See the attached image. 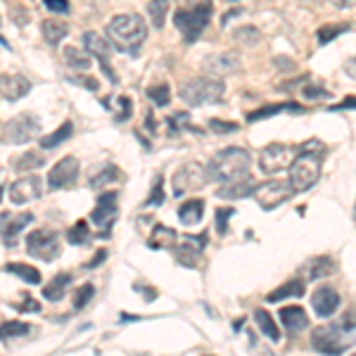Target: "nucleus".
Returning a JSON list of instances; mask_svg holds the SVG:
<instances>
[{
  "label": "nucleus",
  "instance_id": "nucleus-16",
  "mask_svg": "<svg viewBox=\"0 0 356 356\" xmlns=\"http://www.w3.org/2000/svg\"><path fill=\"white\" fill-rule=\"evenodd\" d=\"M36 197H41V178L38 176L19 178V181L10 188V200H13L15 204H26Z\"/></svg>",
  "mask_w": 356,
  "mask_h": 356
},
{
  "label": "nucleus",
  "instance_id": "nucleus-4",
  "mask_svg": "<svg viewBox=\"0 0 356 356\" xmlns=\"http://www.w3.org/2000/svg\"><path fill=\"white\" fill-rule=\"evenodd\" d=\"M349 330L352 328H344V325H321V328H314L312 347L325 356H342L349 349V344H352Z\"/></svg>",
  "mask_w": 356,
  "mask_h": 356
},
{
  "label": "nucleus",
  "instance_id": "nucleus-49",
  "mask_svg": "<svg viewBox=\"0 0 356 356\" xmlns=\"http://www.w3.org/2000/svg\"><path fill=\"white\" fill-rule=\"evenodd\" d=\"M304 97H309V100H316V97H328V90L325 88H321L318 83H314V86H307V88H304Z\"/></svg>",
  "mask_w": 356,
  "mask_h": 356
},
{
  "label": "nucleus",
  "instance_id": "nucleus-18",
  "mask_svg": "<svg viewBox=\"0 0 356 356\" xmlns=\"http://www.w3.org/2000/svg\"><path fill=\"white\" fill-rule=\"evenodd\" d=\"M240 65L238 53H219V55H209L204 60V72L211 74V76H226V74H233Z\"/></svg>",
  "mask_w": 356,
  "mask_h": 356
},
{
  "label": "nucleus",
  "instance_id": "nucleus-47",
  "mask_svg": "<svg viewBox=\"0 0 356 356\" xmlns=\"http://www.w3.org/2000/svg\"><path fill=\"white\" fill-rule=\"evenodd\" d=\"M17 309H19V312H29V314H33V312H41V307H38V302L33 300V297H24V300H22L19 304H17Z\"/></svg>",
  "mask_w": 356,
  "mask_h": 356
},
{
  "label": "nucleus",
  "instance_id": "nucleus-51",
  "mask_svg": "<svg viewBox=\"0 0 356 356\" xmlns=\"http://www.w3.org/2000/svg\"><path fill=\"white\" fill-rule=\"evenodd\" d=\"M344 74H347V76H352V79H356V57L347 60V65H344Z\"/></svg>",
  "mask_w": 356,
  "mask_h": 356
},
{
  "label": "nucleus",
  "instance_id": "nucleus-53",
  "mask_svg": "<svg viewBox=\"0 0 356 356\" xmlns=\"http://www.w3.org/2000/svg\"><path fill=\"white\" fill-rule=\"evenodd\" d=\"M332 5H337V8H352V5H356V0H335Z\"/></svg>",
  "mask_w": 356,
  "mask_h": 356
},
{
  "label": "nucleus",
  "instance_id": "nucleus-28",
  "mask_svg": "<svg viewBox=\"0 0 356 356\" xmlns=\"http://www.w3.org/2000/svg\"><path fill=\"white\" fill-rule=\"evenodd\" d=\"M254 183L250 178H243L240 183H231V186L221 188L219 191V197H226V200H238V197H247V195H254Z\"/></svg>",
  "mask_w": 356,
  "mask_h": 356
},
{
  "label": "nucleus",
  "instance_id": "nucleus-45",
  "mask_svg": "<svg viewBox=\"0 0 356 356\" xmlns=\"http://www.w3.org/2000/svg\"><path fill=\"white\" fill-rule=\"evenodd\" d=\"M209 129L214 134H231V131H238V124H226L223 119H209Z\"/></svg>",
  "mask_w": 356,
  "mask_h": 356
},
{
  "label": "nucleus",
  "instance_id": "nucleus-10",
  "mask_svg": "<svg viewBox=\"0 0 356 356\" xmlns=\"http://www.w3.org/2000/svg\"><path fill=\"white\" fill-rule=\"evenodd\" d=\"M26 252L38 261H55L60 257V238L53 231H33L26 235Z\"/></svg>",
  "mask_w": 356,
  "mask_h": 356
},
{
  "label": "nucleus",
  "instance_id": "nucleus-40",
  "mask_svg": "<svg viewBox=\"0 0 356 356\" xmlns=\"http://www.w3.org/2000/svg\"><path fill=\"white\" fill-rule=\"evenodd\" d=\"M233 36H235V41H240L243 45H254L261 38L259 31H257L254 26H240L238 31L233 33Z\"/></svg>",
  "mask_w": 356,
  "mask_h": 356
},
{
  "label": "nucleus",
  "instance_id": "nucleus-32",
  "mask_svg": "<svg viewBox=\"0 0 356 356\" xmlns=\"http://www.w3.org/2000/svg\"><path fill=\"white\" fill-rule=\"evenodd\" d=\"M278 112H302V107L295 105V102H290V105H268V107H261V110H257V112H250L247 114V119H250V122H259V119L271 117V114H278Z\"/></svg>",
  "mask_w": 356,
  "mask_h": 356
},
{
  "label": "nucleus",
  "instance_id": "nucleus-31",
  "mask_svg": "<svg viewBox=\"0 0 356 356\" xmlns=\"http://www.w3.org/2000/svg\"><path fill=\"white\" fill-rule=\"evenodd\" d=\"M65 62L74 69H88L90 65H93L90 53H86V50H81V48H74V45H67L65 48Z\"/></svg>",
  "mask_w": 356,
  "mask_h": 356
},
{
  "label": "nucleus",
  "instance_id": "nucleus-20",
  "mask_svg": "<svg viewBox=\"0 0 356 356\" xmlns=\"http://www.w3.org/2000/svg\"><path fill=\"white\" fill-rule=\"evenodd\" d=\"M29 90H31V83H29V79L22 76V74H13V76L5 74L3 76V86H0L3 100H8V102L19 100V97H24Z\"/></svg>",
  "mask_w": 356,
  "mask_h": 356
},
{
  "label": "nucleus",
  "instance_id": "nucleus-15",
  "mask_svg": "<svg viewBox=\"0 0 356 356\" xmlns=\"http://www.w3.org/2000/svg\"><path fill=\"white\" fill-rule=\"evenodd\" d=\"M83 45L90 55H95L97 60H100V67H102V72H105V76L110 79L112 83H117V74H114L112 67H110V55H112L110 43H107L100 33L88 31V33H83Z\"/></svg>",
  "mask_w": 356,
  "mask_h": 356
},
{
  "label": "nucleus",
  "instance_id": "nucleus-37",
  "mask_svg": "<svg viewBox=\"0 0 356 356\" xmlns=\"http://www.w3.org/2000/svg\"><path fill=\"white\" fill-rule=\"evenodd\" d=\"M38 166H43V157L38 152H26V154H22V157H17V162H15L17 171H31V169H38Z\"/></svg>",
  "mask_w": 356,
  "mask_h": 356
},
{
  "label": "nucleus",
  "instance_id": "nucleus-3",
  "mask_svg": "<svg viewBox=\"0 0 356 356\" xmlns=\"http://www.w3.org/2000/svg\"><path fill=\"white\" fill-rule=\"evenodd\" d=\"M252 157L243 147H226L209 162V178L216 183H235L250 174Z\"/></svg>",
  "mask_w": 356,
  "mask_h": 356
},
{
  "label": "nucleus",
  "instance_id": "nucleus-13",
  "mask_svg": "<svg viewBox=\"0 0 356 356\" xmlns=\"http://www.w3.org/2000/svg\"><path fill=\"white\" fill-rule=\"evenodd\" d=\"M79 178V159L76 157H65L60 159L48 174V188L53 191H62V188H74Z\"/></svg>",
  "mask_w": 356,
  "mask_h": 356
},
{
  "label": "nucleus",
  "instance_id": "nucleus-43",
  "mask_svg": "<svg viewBox=\"0 0 356 356\" xmlns=\"http://www.w3.org/2000/svg\"><path fill=\"white\" fill-rule=\"evenodd\" d=\"M233 214H235L233 207H223V209H216V228H219L221 235L228 233V221H231Z\"/></svg>",
  "mask_w": 356,
  "mask_h": 356
},
{
  "label": "nucleus",
  "instance_id": "nucleus-9",
  "mask_svg": "<svg viewBox=\"0 0 356 356\" xmlns=\"http://www.w3.org/2000/svg\"><path fill=\"white\" fill-rule=\"evenodd\" d=\"M38 131H41V122H38L36 114H19V117L8 119L3 124V143L22 145V143H29L31 138H36Z\"/></svg>",
  "mask_w": 356,
  "mask_h": 356
},
{
  "label": "nucleus",
  "instance_id": "nucleus-25",
  "mask_svg": "<svg viewBox=\"0 0 356 356\" xmlns=\"http://www.w3.org/2000/svg\"><path fill=\"white\" fill-rule=\"evenodd\" d=\"M72 283V273H67V271H62V273H57L53 280H50L48 285H45V290H43V297L48 302H60L62 297H65V292H67V285Z\"/></svg>",
  "mask_w": 356,
  "mask_h": 356
},
{
  "label": "nucleus",
  "instance_id": "nucleus-7",
  "mask_svg": "<svg viewBox=\"0 0 356 356\" xmlns=\"http://www.w3.org/2000/svg\"><path fill=\"white\" fill-rule=\"evenodd\" d=\"M297 152H300V147L285 145V143H271L259 154V169L264 174H280V171L290 169Z\"/></svg>",
  "mask_w": 356,
  "mask_h": 356
},
{
  "label": "nucleus",
  "instance_id": "nucleus-35",
  "mask_svg": "<svg viewBox=\"0 0 356 356\" xmlns=\"http://www.w3.org/2000/svg\"><path fill=\"white\" fill-rule=\"evenodd\" d=\"M69 136H72V122H65V124L60 126V129L55 131V134L45 136L43 140H41V145L45 147V150H53V147H57L60 143H65Z\"/></svg>",
  "mask_w": 356,
  "mask_h": 356
},
{
  "label": "nucleus",
  "instance_id": "nucleus-27",
  "mask_svg": "<svg viewBox=\"0 0 356 356\" xmlns=\"http://www.w3.org/2000/svg\"><path fill=\"white\" fill-rule=\"evenodd\" d=\"M254 323H257V328H259L264 335L268 337V340H273V342H278L280 340V330H278V325H275V321H273V316L266 312V309H257L254 312Z\"/></svg>",
  "mask_w": 356,
  "mask_h": 356
},
{
  "label": "nucleus",
  "instance_id": "nucleus-14",
  "mask_svg": "<svg viewBox=\"0 0 356 356\" xmlns=\"http://www.w3.org/2000/svg\"><path fill=\"white\" fill-rule=\"evenodd\" d=\"M207 245V238H197V235H183L178 240V245L174 247V254H176V261L183 264L188 268H195L200 264V254H202Z\"/></svg>",
  "mask_w": 356,
  "mask_h": 356
},
{
  "label": "nucleus",
  "instance_id": "nucleus-22",
  "mask_svg": "<svg viewBox=\"0 0 356 356\" xmlns=\"http://www.w3.org/2000/svg\"><path fill=\"white\" fill-rule=\"evenodd\" d=\"M337 268V264L330 259V257L321 254V257H314V259H309L304 264V273H307L309 280H316V278H325V275H330L332 271Z\"/></svg>",
  "mask_w": 356,
  "mask_h": 356
},
{
  "label": "nucleus",
  "instance_id": "nucleus-8",
  "mask_svg": "<svg viewBox=\"0 0 356 356\" xmlns=\"http://www.w3.org/2000/svg\"><path fill=\"white\" fill-rule=\"evenodd\" d=\"M207 181H211L209 169L200 162H188V164H183L181 169H176V174H174V195L181 197V195L202 191L207 186Z\"/></svg>",
  "mask_w": 356,
  "mask_h": 356
},
{
  "label": "nucleus",
  "instance_id": "nucleus-12",
  "mask_svg": "<svg viewBox=\"0 0 356 356\" xmlns=\"http://www.w3.org/2000/svg\"><path fill=\"white\" fill-rule=\"evenodd\" d=\"M292 193L295 191H292L290 181H266V183H261V186H257L252 197L257 200V204H259L264 211H271L283 202H288L292 197Z\"/></svg>",
  "mask_w": 356,
  "mask_h": 356
},
{
  "label": "nucleus",
  "instance_id": "nucleus-44",
  "mask_svg": "<svg viewBox=\"0 0 356 356\" xmlns=\"http://www.w3.org/2000/svg\"><path fill=\"white\" fill-rule=\"evenodd\" d=\"M162 202H164V183H162V176H157V181H154L150 197H147L145 204H162Z\"/></svg>",
  "mask_w": 356,
  "mask_h": 356
},
{
  "label": "nucleus",
  "instance_id": "nucleus-6",
  "mask_svg": "<svg viewBox=\"0 0 356 356\" xmlns=\"http://www.w3.org/2000/svg\"><path fill=\"white\" fill-rule=\"evenodd\" d=\"M223 93H226V86L219 79H195V81L186 83L181 88V97L191 107L216 105V102H221Z\"/></svg>",
  "mask_w": 356,
  "mask_h": 356
},
{
  "label": "nucleus",
  "instance_id": "nucleus-38",
  "mask_svg": "<svg viewBox=\"0 0 356 356\" xmlns=\"http://www.w3.org/2000/svg\"><path fill=\"white\" fill-rule=\"evenodd\" d=\"M88 235H90V233H88V223H86V221H76V223H74V226L67 231V240H69L72 245H83L86 240H88Z\"/></svg>",
  "mask_w": 356,
  "mask_h": 356
},
{
  "label": "nucleus",
  "instance_id": "nucleus-50",
  "mask_svg": "<svg viewBox=\"0 0 356 356\" xmlns=\"http://www.w3.org/2000/svg\"><path fill=\"white\" fill-rule=\"evenodd\" d=\"M72 81L83 86V88H88V90H97V81L93 76H72Z\"/></svg>",
  "mask_w": 356,
  "mask_h": 356
},
{
  "label": "nucleus",
  "instance_id": "nucleus-52",
  "mask_svg": "<svg viewBox=\"0 0 356 356\" xmlns=\"http://www.w3.org/2000/svg\"><path fill=\"white\" fill-rule=\"evenodd\" d=\"M95 254H97V257H95V259H93V261H90V266H97V264H100L102 259H107V252H105V250L95 252Z\"/></svg>",
  "mask_w": 356,
  "mask_h": 356
},
{
  "label": "nucleus",
  "instance_id": "nucleus-30",
  "mask_svg": "<svg viewBox=\"0 0 356 356\" xmlns=\"http://www.w3.org/2000/svg\"><path fill=\"white\" fill-rule=\"evenodd\" d=\"M304 295V280H288L285 285H280L278 290H273L271 295H266L268 302H280L285 297H302Z\"/></svg>",
  "mask_w": 356,
  "mask_h": 356
},
{
  "label": "nucleus",
  "instance_id": "nucleus-39",
  "mask_svg": "<svg viewBox=\"0 0 356 356\" xmlns=\"http://www.w3.org/2000/svg\"><path fill=\"white\" fill-rule=\"evenodd\" d=\"M349 24H337V26H330V24H325V26H321L318 29V43L321 45H325L330 41V38H335V36H340V33L344 31H349Z\"/></svg>",
  "mask_w": 356,
  "mask_h": 356
},
{
  "label": "nucleus",
  "instance_id": "nucleus-41",
  "mask_svg": "<svg viewBox=\"0 0 356 356\" xmlns=\"http://www.w3.org/2000/svg\"><path fill=\"white\" fill-rule=\"evenodd\" d=\"M31 330V325L19 323V321H8L3 323V337H17V335H26Z\"/></svg>",
  "mask_w": 356,
  "mask_h": 356
},
{
  "label": "nucleus",
  "instance_id": "nucleus-23",
  "mask_svg": "<svg viewBox=\"0 0 356 356\" xmlns=\"http://www.w3.org/2000/svg\"><path fill=\"white\" fill-rule=\"evenodd\" d=\"M204 214V202L202 200H188L178 207V219H181L183 226H195V223L202 221Z\"/></svg>",
  "mask_w": 356,
  "mask_h": 356
},
{
  "label": "nucleus",
  "instance_id": "nucleus-26",
  "mask_svg": "<svg viewBox=\"0 0 356 356\" xmlns=\"http://www.w3.org/2000/svg\"><path fill=\"white\" fill-rule=\"evenodd\" d=\"M5 271L15 273L17 278H22L29 285H38V283H41V271H38V268H33V266H29V264H22V261L5 264Z\"/></svg>",
  "mask_w": 356,
  "mask_h": 356
},
{
  "label": "nucleus",
  "instance_id": "nucleus-48",
  "mask_svg": "<svg viewBox=\"0 0 356 356\" xmlns=\"http://www.w3.org/2000/svg\"><path fill=\"white\" fill-rule=\"evenodd\" d=\"M119 114H117V122H124V119L131 117V100L129 97H119Z\"/></svg>",
  "mask_w": 356,
  "mask_h": 356
},
{
  "label": "nucleus",
  "instance_id": "nucleus-29",
  "mask_svg": "<svg viewBox=\"0 0 356 356\" xmlns=\"http://www.w3.org/2000/svg\"><path fill=\"white\" fill-rule=\"evenodd\" d=\"M41 26H43L45 41H48L50 45H57V43L62 41V38L67 36V31H69V26L65 24V22H60V19H45Z\"/></svg>",
  "mask_w": 356,
  "mask_h": 356
},
{
  "label": "nucleus",
  "instance_id": "nucleus-2",
  "mask_svg": "<svg viewBox=\"0 0 356 356\" xmlns=\"http://www.w3.org/2000/svg\"><path fill=\"white\" fill-rule=\"evenodd\" d=\"M107 38L114 43V48L136 55L147 38V26L138 15H117L107 24Z\"/></svg>",
  "mask_w": 356,
  "mask_h": 356
},
{
  "label": "nucleus",
  "instance_id": "nucleus-54",
  "mask_svg": "<svg viewBox=\"0 0 356 356\" xmlns=\"http://www.w3.org/2000/svg\"><path fill=\"white\" fill-rule=\"evenodd\" d=\"M354 221H356V207H354Z\"/></svg>",
  "mask_w": 356,
  "mask_h": 356
},
{
  "label": "nucleus",
  "instance_id": "nucleus-1",
  "mask_svg": "<svg viewBox=\"0 0 356 356\" xmlns=\"http://www.w3.org/2000/svg\"><path fill=\"white\" fill-rule=\"evenodd\" d=\"M323 143L321 140H307L300 145L295 162L290 166V186L295 193H307L314 188V183L321 178V164H323Z\"/></svg>",
  "mask_w": 356,
  "mask_h": 356
},
{
  "label": "nucleus",
  "instance_id": "nucleus-36",
  "mask_svg": "<svg viewBox=\"0 0 356 356\" xmlns=\"http://www.w3.org/2000/svg\"><path fill=\"white\" fill-rule=\"evenodd\" d=\"M147 97H150L154 105L164 107V105H169V100H171V90L166 83H154L147 88Z\"/></svg>",
  "mask_w": 356,
  "mask_h": 356
},
{
  "label": "nucleus",
  "instance_id": "nucleus-17",
  "mask_svg": "<svg viewBox=\"0 0 356 356\" xmlns=\"http://www.w3.org/2000/svg\"><path fill=\"white\" fill-rule=\"evenodd\" d=\"M312 307H314V312L321 316V318H328V316L335 314L337 307H340V295H337V290L323 285V288L314 290Z\"/></svg>",
  "mask_w": 356,
  "mask_h": 356
},
{
  "label": "nucleus",
  "instance_id": "nucleus-24",
  "mask_svg": "<svg viewBox=\"0 0 356 356\" xmlns=\"http://www.w3.org/2000/svg\"><path fill=\"white\" fill-rule=\"evenodd\" d=\"M147 245H150L152 250H174L178 245V235L166 226H154Z\"/></svg>",
  "mask_w": 356,
  "mask_h": 356
},
{
  "label": "nucleus",
  "instance_id": "nucleus-42",
  "mask_svg": "<svg viewBox=\"0 0 356 356\" xmlns=\"http://www.w3.org/2000/svg\"><path fill=\"white\" fill-rule=\"evenodd\" d=\"M90 297H93V285L90 283L81 285V288L74 292V309H83L90 302Z\"/></svg>",
  "mask_w": 356,
  "mask_h": 356
},
{
  "label": "nucleus",
  "instance_id": "nucleus-21",
  "mask_svg": "<svg viewBox=\"0 0 356 356\" xmlns=\"http://www.w3.org/2000/svg\"><path fill=\"white\" fill-rule=\"evenodd\" d=\"M280 321L290 332H300L309 328V316L302 307H283L280 309Z\"/></svg>",
  "mask_w": 356,
  "mask_h": 356
},
{
  "label": "nucleus",
  "instance_id": "nucleus-46",
  "mask_svg": "<svg viewBox=\"0 0 356 356\" xmlns=\"http://www.w3.org/2000/svg\"><path fill=\"white\" fill-rule=\"evenodd\" d=\"M45 8L50 13H60V15H67L69 13V0H43Z\"/></svg>",
  "mask_w": 356,
  "mask_h": 356
},
{
  "label": "nucleus",
  "instance_id": "nucleus-5",
  "mask_svg": "<svg viewBox=\"0 0 356 356\" xmlns=\"http://www.w3.org/2000/svg\"><path fill=\"white\" fill-rule=\"evenodd\" d=\"M209 19H211V0H204L202 5L191 8V10H178L174 15V24L178 26V31L183 33V41L188 45L197 41L200 33L209 24Z\"/></svg>",
  "mask_w": 356,
  "mask_h": 356
},
{
  "label": "nucleus",
  "instance_id": "nucleus-11",
  "mask_svg": "<svg viewBox=\"0 0 356 356\" xmlns=\"http://www.w3.org/2000/svg\"><path fill=\"white\" fill-rule=\"evenodd\" d=\"M119 214V193H102L97 197L95 209L90 211V221L100 226V235L97 238H110V228L114 226Z\"/></svg>",
  "mask_w": 356,
  "mask_h": 356
},
{
  "label": "nucleus",
  "instance_id": "nucleus-55",
  "mask_svg": "<svg viewBox=\"0 0 356 356\" xmlns=\"http://www.w3.org/2000/svg\"><path fill=\"white\" fill-rule=\"evenodd\" d=\"M207 356H209V354H207Z\"/></svg>",
  "mask_w": 356,
  "mask_h": 356
},
{
  "label": "nucleus",
  "instance_id": "nucleus-19",
  "mask_svg": "<svg viewBox=\"0 0 356 356\" xmlns=\"http://www.w3.org/2000/svg\"><path fill=\"white\" fill-rule=\"evenodd\" d=\"M33 221V214H8L3 211V243L5 247H15L17 233Z\"/></svg>",
  "mask_w": 356,
  "mask_h": 356
},
{
  "label": "nucleus",
  "instance_id": "nucleus-33",
  "mask_svg": "<svg viewBox=\"0 0 356 356\" xmlns=\"http://www.w3.org/2000/svg\"><path fill=\"white\" fill-rule=\"evenodd\" d=\"M119 178H122V171H119L114 164H107L105 169L100 171V174H95L93 178H90V188H93V191H97V188L107 186V183L119 181Z\"/></svg>",
  "mask_w": 356,
  "mask_h": 356
},
{
  "label": "nucleus",
  "instance_id": "nucleus-34",
  "mask_svg": "<svg viewBox=\"0 0 356 356\" xmlns=\"http://www.w3.org/2000/svg\"><path fill=\"white\" fill-rule=\"evenodd\" d=\"M166 13H169V0H150V5H147V15H150L152 24L157 29L164 26Z\"/></svg>",
  "mask_w": 356,
  "mask_h": 356
}]
</instances>
